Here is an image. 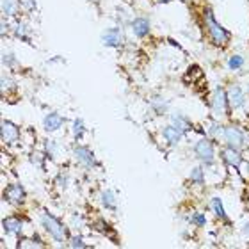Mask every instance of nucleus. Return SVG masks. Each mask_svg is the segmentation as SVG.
I'll return each mask as SVG.
<instances>
[{
  "label": "nucleus",
  "mask_w": 249,
  "mask_h": 249,
  "mask_svg": "<svg viewBox=\"0 0 249 249\" xmlns=\"http://www.w3.org/2000/svg\"><path fill=\"white\" fill-rule=\"evenodd\" d=\"M203 21H205V29H207L212 45H215V47H226L230 39H231V34L215 20V16H213L210 7L205 9V13H203Z\"/></svg>",
  "instance_id": "obj_1"
},
{
  "label": "nucleus",
  "mask_w": 249,
  "mask_h": 249,
  "mask_svg": "<svg viewBox=\"0 0 249 249\" xmlns=\"http://www.w3.org/2000/svg\"><path fill=\"white\" fill-rule=\"evenodd\" d=\"M41 224L43 228L47 230V233L52 237L55 242H59V244H64V242H68V230L64 228V224L59 221L57 217H53L52 213L48 212H43L41 213Z\"/></svg>",
  "instance_id": "obj_2"
},
{
  "label": "nucleus",
  "mask_w": 249,
  "mask_h": 249,
  "mask_svg": "<svg viewBox=\"0 0 249 249\" xmlns=\"http://www.w3.org/2000/svg\"><path fill=\"white\" fill-rule=\"evenodd\" d=\"M194 153L203 166L212 167L215 164V146H213V141L210 137H203L197 141L194 144Z\"/></svg>",
  "instance_id": "obj_3"
},
{
  "label": "nucleus",
  "mask_w": 249,
  "mask_h": 249,
  "mask_svg": "<svg viewBox=\"0 0 249 249\" xmlns=\"http://www.w3.org/2000/svg\"><path fill=\"white\" fill-rule=\"evenodd\" d=\"M228 98H226V91H224L221 86L213 89L212 100H210V109H212V114L215 120H221V118H226L228 116Z\"/></svg>",
  "instance_id": "obj_4"
},
{
  "label": "nucleus",
  "mask_w": 249,
  "mask_h": 249,
  "mask_svg": "<svg viewBox=\"0 0 249 249\" xmlns=\"http://www.w3.org/2000/svg\"><path fill=\"white\" fill-rule=\"evenodd\" d=\"M223 139L226 142V146H230V148H235V150L246 148V132L240 126H237V124L224 126Z\"/></svg>",
  "instance_id": "obj_5"
},
{
  "label": "nucleus",
  "mask_w": 249,
  "mask_h": 249,
  "mask_svg": "<svg viewBox=\"0 0 249 249\" xmlns=\"http://www.w3.org/2000/svg\"><path fill=\"white\" fill-rule=\"evenodd\" d=\"M102 45L107 48H120L121 45L124 43V36H123V31H121L120 27H110V29H105L102 32Z\"/></svg>",
  "instance_id": "obj_6"
},
{
  "label": "nucleus",
  "mask_w": 249,
  "mask_h": 249,
  "mask_svg": "<svg viewBox=\"0 0 249 249\" xmlns=\"http://www.w3.org/2000/svg\"><path fill=\"white\" fill-rule=\"evenodd\" d=\"M73 159L78 166L88 167V169H93L96 166V159H94V153L89 150L88 146H75L73 148Z\"/></svg>",
  "instance_id": "obj_7"
},
{
  "label": "nucleus",
  "mask_w": 249,
  "mask_h": 249,
  "mask_svg": "<svg viewBox=\"0 0 249 249\" xmlns=\"http://www.w3.org/2000/svg\"><path fill=\"white\" fill-rule=\"evenodd\" d=\"M226 98H228L230 109H233V110L244 107V104H246L244 91H242V88L237 86V84H231V86L226 89Z\"/></svg>",
  "instance_id": "obj_8"
},
{
  "label": "nucleus",
  "mask_w": 249,
  "mask_h": 249,
  "mask_svg": "<svg viewBox=\"0 0 249 249\" xmlns=\"http://www.w3.org/2000/svg\"><path fill=\"white\" fill-rule=\"evenodd\" d=\"M25 196H27L25 189L21 185H18V183H13V185H9L4 191L5 201L13 203V205H21V203L25 201Z\"/></svg>",
  "instance_id": "obj_9"
},
{
  "label": "nucleus",
  "mask_w": 249,
  "mask_h": 249,
  "mask_svg": "<svg viewBox=\"0 0 249 249\" xmlns=\"http://www.w3.org/2000/svg\"><path fill=\"white\" fill-rule=\"evenodd\" d=\"M20 139V128L11 121H2V142L4 144H15Z\"/></svg>",
  "instance_id": "obj_10"
},
{
  "label": "nucleus",
  "mask_w": 249,
  "mask_h": 249,
  "mask_svg": "<svg viewBox=\"0 0 249 249\" xmlns=\"http://www.w3.org/2000/svg\"><path fill=\"white\" fill-rule=\"evenodd\" d=\"M130 27H132V32H134L137 37H146L151 31V23L148 18L144 16H137L134 20L130 21Z\"/></svg>",
  "instance_id": "obj_11"
},
{
  "label": "nucleus",
  "mask_w": 249,
  "mask_h": 249,
  "mask_svg": "<svg viewBox=\"0 0 249 249\" xmlns=\"http://www.w3.org/2000/svg\"><path fill=\"white\" fill-rule=\"evenodd\" d=\"M221 157H223L224 164H228V166L231 167H237L242 164V153H240V150H235V148H230V146H226V148H223V151H221Z\"/></svg>",
  "instance_id": "obj_12"
},
{
  "label": "nucleus",
  "mask_w": 249,
  "mask_h": 249,
  "mask_svg": "<svg viewBox=\"0 0 249 249\" xmlns=\"http://www.w3.org/2000/svg\"><path fill=\"white\" fill-rule=\"evenodd\" d=\"M169 124H173L175 128H178L182 134H187V132L192 130L191 120H189L185 114H182V112H175V114L169 116Z\"/></svg>",
  "instance_id": "obj_13"
},
{
  "label": "nucleus",
  "mask_w": 249,
  "mask_h": 249,
  "mask_svg": "<svg viewBox=\"0 0 249 249\" xmlns=\"http://www.w3.org/2000/svg\"><path fill=\"white\" fill-rule=\"evenodd\" d=\"M162 137H164V141H166L169 146H178L180 144V141H182L183 134L180 132L178 128H175L173 124H167V126H164L162 128Z\"/></svg>",
  "instance_id": "obj_14"
},
{
  "label": "nucleus",
  "mask_w": 249,
  "mask_h": 249,
  "mask_svg": "<svg viewBox=\"0 0 249 249\" xmlns=\"http://www.w3.org/2000/svg\"><path fill=\"white\" fill-rule=\"evenodd\" d=\"M62 124H64V118L59 112H48L43 120V126L47 132H57Z\"/></svg>",
  "instance_id": "obj_15"
},
{
  "label": "nucleus",
  "mask_w": 249,
  "mask_h": 249,
  "mask_svg": "<svg viewBox=\"0 0 249 249\" xmlns=\"http://www.w3.org/2000/svg\"><path fill=\"white\" fill-rule=\"evenodd\" d=\"M150 107L157 116H164L169 109V100L160 96V94H155L150 98Z\"/></svg>",
  "instance_id": "obj_16"
},
{
  "label": "nucleus",
  "mask_w": 249,
  "mask_h": 249,
  "mask_svg": "<svg viewBox=\"0 0 249 249\" xmlns=\"http://www.w3.org/2000/svg\"><path fill=\"white\" fill-rule=\"evenodd\" d=\"M2 226H4V230L7 231V233H13V235H20L21 231H23V221L18 217H7L2 221Z\"/></svg>",
  "instance_id": "obj_17"
},
{
  "label": "nucleus",
  "mask_w": 249,
  "mask_h": 249,
  "mask_svg": "<svg viewBox=\"0 0 249 249\" xmlns=\"http://www.w3.org/2000/svg\"><path fill=\"white\" fill-rule=\"evenodd\" d=\"M100 201L107 210H116L118 208V197H116V192L110 191V189H105L102 194H100Z\"/></svg>",
  "instance_id": "obj_18"
},
{
  "label": "nucleus",
  "mask_w": 249,
  "mask_h": 249,
  "mask_svg": "<svg viewBox=\"0 0 249 249\" xmlns=\"http://www.w3.org/2000/svg\"><path fill=\"white\" fill-rule=\"evenodd\" d=\"M20 7V0H2V15L5 16H16Z\"/></svg>",
  "instance_id": "obj_19"
},
{
  "label": "nucleus",
  "mask_w": 249,
  "mask_h": 249,
  "mask_svg": "<svg viewBox=\"0 0 249 249\" xmlns=\"http://www.w3.org/2000/svg\"><path fill=\"white\" fill-rule=\"evenodd\" d=\"M224 134V126L219 121H212V123H208V128H207V135L210 139H221Z\"/></svg>",
  "instance_id": "obj_20"
},
{
  "label": "nucleus",
  "mask_w": 249,
  "mask_h": 249,
  "mask_svg": "<svg viewBox=\"0 0 249 249\" xmlns=\"http://www.w3.org/2000/svg\"><path fill=\"white\" fill-rule=\"evenodd\" d=\"M15 36L18 37V39H21V41H27L31 43V36H29V27L25 25V23H21V21H18L15 27Z\"/></svg>",
  "instance_id": "obj_21"
},
{
  "label": "nucleus",
  "mask_w": 249,
  "mask_h": 249,
  "mask_svg": "<svg viewBox=\"0 0 249 249\" xmlns=\"http://www.w3.org/2000/svg\"><path fill=\"white\" fill-rule=\"evenodd\" d=\"M189 180L196 185H203L205 183V171L201 167H192L191 173H189Z\"/></svg>",
  "instance_id": "obj_22"
},
{
  "label": "nucleus",
  "mask_w": 249,
  "mask_h": 249,
  "mask_svg": "<svg viewBox=\"0 0 249 249\" xmlns=\"http://www.w3.org/2000/svg\"><path fill=\"white\" fill-rule=\"evenodd\" d=\"M189 223L196 228H203V226H207V215L201 212H192L189 215Z\"/></svg>",
  "instance_id": "obj_23"
},
{
  "label": "nucleus",
  "mask_w": 249,
  "mask_h": 249,
  "mask_svg": "<svg viewBox=\"0 0 249 249\" xmlns=\"http://www.w3.org/2000/svg\"><path fill=\"white\" fill-rule=\"evenodd\" d=\"M212 208L213 212H215V215H217L219 219H223V221H226V210H224L223 207V201H221V197H212Z\"/></svg>",
  "instance_id": "obj_24"
},
{
  "label": "nucleus",
  "mask_w": 249,
  "mask_h": 249,
  "mask_svg": "<svg viewBox=\"0 0 249 249\" xmlns=\"http://www.w3.org/2000/svg\"><path fill=\"white\" fill-rule=\"evenodd\" d=\"M75 139H82V135L86 134V126H84V120L82 118H77L73 121V128H71Z\"/></svg>",
  "instance_id": "obj_25"
},
{
  "label": "nucleus",
  "mask_w": 249,
  "mask_h": 249,
  "mask_svg": "<svg viewBox=\"0 0 249 249\" xmlns=\"http://www.w3.org/2000/svg\"><path fill=\"white\" fill-rule=\"evenodd\" d=\"M2 64H4V68H7V70H13V68L18 64V61H16V57H15V53H11V52L2 53Z\"/></svg>",
  "instance_id": "obj_26"
},
{
  "label": "nucleus",
  "mask_w": 249,
  "mask_h": 249,
  "mask_svg": "<svg viewBox=\"0 0 249 249\" xmlns=\"http://www.w3.org/2000/svg\"><path fill=\"white\" fill-rule=\"evenodd\" d=\"M242 66H244V57H242V55H231V57H230V61H228L230 70L237 71V70H240Z\"/></svg>",
  "instance_id": "obj_27"
},
{
  "label": "nucleus",
  "mask_w": 249,
  "mask_h": 249,
  "mask_svg": "<svg viewBox=\"0 0 249 249\" xmlns=\"http://www.w3.org/2000/svg\"><path fill=\"white\" fill-rule=\"evenodd\" d=\"M68 246H70V248H73V249H77V248H80V249L88 248V244L84 242V239L80 237V235H73V237H70V239H68Z\"/></svg>",
  "instance_id": "obj_28"
},
{
  "label": "nucleus",
  "mask_w": 249,
  "mask_h": 249,
  "mask_svg": "<svg viewBox=\"0 0 249 249\" xmlns=\"http://www.w3.org/2000/svg\"><path fill=\"white\" fill-rule=\"evenodd\" d=\"M45 146H47V153H48L50 157H52V159H53L55 155H57V151H59L57 141H50V139H48V141H47V144H45Z\"/></svg>",
  "instance_id": "obj_29"
},
{
  "label": "nucleus",
  "mask_w": 249,
  "mask_h": 249,
  "mask_svg": "<svg viewBox=\"0 0 249 249\" xmlns=\"http://www.w3.org/2000/svg\"><path fill=\"white\" fill-rule=\"evenodd\" d=\"M15 88V82H13V78L9 77V75H5V73H2V93H5V91H9V89Z\"/></svg>",
  "instance_id": "obj_30"
},
{
  "label": "nucleus",
  "mask_w": 249,
  "mask_h": 249,
  "mask_svg": "<svg viewBox=\"0 0 249 249\" xmlns=\"http://www.w3.org/2000/svg\"><path fill=\"white\" fill-rule=\"evenodd\" d=\"M36 5V0H20V7H23L25 11H34Z\"/></svg>",
  "instance_id": "obj_31"
},
{
  "label": "nucleus",
  "mask_w": 249,
  "mask_h": 249,
  "mask_svg": "<svg viewBox=\"0 0 249 249\" xmlns=\"http://www.w3.org/2000/svg\"><path fill=\"white\" fill-rule=\"evenodd\" d=\"M31 162L34 164V166L41 167V164H43V155L39 153V151H34V153L31 155Z\"/></svg>",
  "instance_id": "obj_32"
},
{
  "label": "nucleus",
  "mask_w": 249,
  "mask_h": 249,
  "mask_svg": "<svg viewBox=\"0 0 249 249\" xmlns=\"http://www.w3.org/2000/svg\"><path fill=\"white\" fill-rule=\"evenodd\" d=\"M242 231H244V235L249 239V223H246V226H244V230H242Z\"/></svg>",
  "instance_id": "obj_33"
},
{
  "label": "nucleus",
  "mask_w": 249,
  "mask_h": 249,
  "mask_svg": "<svg viewBox=\"0 0 249 249\" xmlns=\"http://www.w3.org/2000/svg\"><path fill=\"white\" fill-rule=\"evenodd\" d=\"M159 2H171V0H159Z\"/></svg>",
  "instance_id": "obj_34"
},
{
  "label": "nucleus",
  "mask_w": 249,
  "mask_h": 249,
  "mask_svg": "<svg viewBox=\"0 0 249 249\" xmlns=\"http://www.w3.org/2000/svg\"><path fill=\"white\" fill-rule=\"evenodd\" d=\"M248 175H249V164H248Z\"/></svg>",
  "instance_id": "obj_35"
},
{
  "label": "nucleus",
  "mask_w": 249,
  "mask_h": 249,
  "mask_svg": "<svg viewBox=\"0 0 249 249\" xmlns=\"http://www.w3.org/2000/svg\"><path fill=\"white\" fill-rule=\"evenodd\" d=\"M248 93H249V89H248Z\"/></svg>",
  "instance_id": "obj_36"
}]
</instances>
